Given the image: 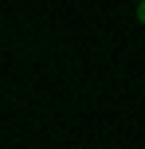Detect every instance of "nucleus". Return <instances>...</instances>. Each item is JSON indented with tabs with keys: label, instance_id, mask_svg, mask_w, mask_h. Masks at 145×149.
<instances>
[{
	"label": "nucleus",
	"instance_id": "obj_1",
	"mask_svg": "<svg viewBox=\"0 0 145 149\" xmlns=\"http://www.w3.org/2000/svg\"><path fill=\"white\" fill-rule=\"evenodd\" d=\"M137 24H145V0H137Z\"/></svg>",
	"mask_w": 145,
	"mask_h": 149
}]
</instances>
